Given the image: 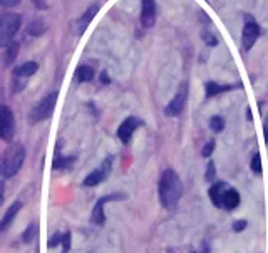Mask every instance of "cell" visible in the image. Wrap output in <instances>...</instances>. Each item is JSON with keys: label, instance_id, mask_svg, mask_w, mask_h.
Returning <instances> with one entry per match:
<instances>
[{"label": "cell", "instance_id": "obj_34", "mask_svg": "<svg viewBox=\"0 0 268 253\" xmlns=\"http://www.w3.org/2000/svg\"><path fill=\"white\" fill-rule=\"evenodd\" d=\"M2 200H4V183L0 181V203H2Z\"/></svg>", "mask_w": 268, "mask_h": 253}, {"label": "cell", "instance_id": "obj_3", "mask_svg": "<svg viewBox=\"0 0 268 253\" xmlns=\"http://www.w3.org/2000/svg\"><path fill=\"white\" fill-rule=\"evenodd\" d=\"M20 25H22V17L20 14H4L0 17V49L7 47L12 42L15 34L19 32Z\"/></svg>", "mask_w": 268, "mask_h": 253}, {"label": "cell", "instance_id": "obj_4", "mask_svg": "<svg viewBox=\"0 0 268 253\" xmlns=\"http://www.w3.org/2000/svg\"><path fill=\"white\" fill-rule=\"evenodd\" d=\"M57 96H59V91H52V92H49L44 99H40L37 104L32 107V111H30V114H29L30 121L40 122V121L49 119V117L54 114L55 104H57Z\"/></svg>", "mask_w": 268, "mask_h": 253}, {"label": "cell", "instance_id": "obj_27", "mask_svg": "<svg viewBox=\"0 0 268 253\" xmlns=\"http://www.w3.org/2000/svg\"><path fill=\"white\" fill-rule=\"evenodd\" d=\"M215 146H216V143H215V139H211V141H208L205 144V148H203V156L205 158H208V156H211V153H213V149H215Z\"/></svg>", "mask_w": 268, "mask_h": 253}, {"label": "cell", "instance_id": "obj_14", "mask_svg": "<svg viewBox=\"0 0 268 253\" xmlns=\"http://www.w3.org/2000/svg\"><path fill=\"white\" fill-rule=\"evenodd\" d=\"M240 205V193L235 188H226L225 193L221 195V208L235 210Z\"/></svg>", "mask_w": 268, "mask_h": 253}, {"label": "cell", "instance_id": "obj_22", "mask_svg": "<svg viewBox=\"0 0 268 253\" xmlns=\"http://www.w3.org/2000/svg\"><path fill=\"white\" fill-rule=\"evenodd\" d=\"M210 128H211V131L221 133L225 129V119L221 116H213L210 119Z\"/></svg>", "mask_w": 268, "mask_h": 253}, {"label": "cell", "instance_id": "obj_12", "mask_svg": "<svg viewBox=\"0 0 268 253\" xmlns=\"http://www.w3.org/2000/svg\"><path fill=\"white\" fill-rule=\"evenodd\" d=\"M156 2L154 0H141V25L151 29L156 24Z\"/></svg>", "mask_w": 268, "mask_h": 253}, {"label": "cell", "instance_id": "obj_5", "mask_svg": "<svg viewBox=\"0 0 268 253\" xmlns=\"http://www.w3.org/2000/svg\"><path fill=\"white\" fill-rule=\"evenodd\" d=\"M39 66L37 62H34V60H29V62H25L22 66L15 67L14 69V74H12V91L14 92H20L27 84V81L30 76H34L35 72H37Z\"/></svg>", "mask_w": 268, "mask_h": 253}, {"label": "cell", "instance_id": "obj_31", "mask_svg": "<svg viewBox=\"0 0 268 253\" xmlns=\"http://www.w3.org/2000/svg\"><path fill=\"white\" fill-rule=\"evenodd\" d=\"M203 37H205L206 42H208V45H216V44H218V40H216V37H213V35H210L208 32H206V34L203 35Z\"/></svg>", "mask_w": 268, "mask_h": 253}, {"label": "cell", "instance_id": "obj_24", "mask_svg": "<svg viewBox=\"0 0 268 253\" xmlns=\"http://www.w3.org/2000/svg\"><path fill=\"white\" fill-rule=\"evenodd\" d=\"M251 171H255V173H258V174H261V156H260V153H255V156L251 158Z\"/></svg>", "mask_w": 268, "mask_h": 253}, {"label": "cell", "instance_id": "obj_21", "mask_svg": "<svg viewBox=\"0 0 268 253\" xmlns=\"http://www.w3.org/2000/svg\"><path fill=\"white\" fill-rule=\"evenodd\" d=\"M74 159H76V158H62V156H60V149L57 148V151H55L54 163H52V168H54V169L65 168V166H69V164L74 161Z\"/></svg>", "mask_w": 268, "mask_h": 253}, {"label": "cell", "instance_id": "obj_26", "mask_svg": "<svg viewBox=\"0 0 268 253\" xmlns=\"http://www.w3.org/2000/svg\"><path fill=\"white\" fill-rule=\"evenodd\" d=\"M60 245H62V253H69V250H71V233L69 231L62 233V241H60Z\"/></svg>", "mask_w": 268, "mask_h": 253}, {"label": "cell", "instance_id": "obj_25", "mask_svg": "<svg viewBox=\"0 0 268 253\" xmlns=\"http://www.w3.org/2000/svg\"><path fill=\"white\" fill-rule=\"evenodd\" d=\"M215 176H216L215 163L213 161H208V166H206V179H208V181H215Z\"/></svg>", "mask_w": 268, "mask_h": 253}, {"label": "cell", "instance_id": "obj_28", "mask_svg": "<svg viewBox=\"0 0 268 253\" xmlns=\"http://www.w3.org/2000/svg\"><path fill=\"white\" fill-rule=\"evenodd\" d=\"M60 241H62V233H55L54 236H50L49 238V248H54V246L60 245Z\"/></svg>", "mask_w": 268, "mask_h": 253}, {"label": "cell", "instance_id": "obj_7", "mask_svg": "<svg viewBox=\"0 0 268 253\" xmlns=\"http://www.w3.org/2000/svg\"><path fill=\"white\" fill-rule=\"evenodd\" d=\"M261 34V29L258 22L251 17V15H245V25H243V34H241V42H243L245 50H250L255 45V42L258 40Z\"/></svg>", "mask_w": 268, "mask_h": 253}, {"label": "cell", "instance_id": "obj_1", "mask_svg": "<svg viewBox=\"0 0 268 253\" xmlns=\"http://www.w3.org/2000/svg\"><path fill=\"white\" fill-rule=\"evenodd\" d=\"M159 201L166 210H174L183 196V183L174 169H164L159 178Z\"/></svg>", "mask_w": 268, "mask_h": 253}, {"label": "cell", "instance_id": "obj_9", "mask_svg": "<svg viewBox=\"0 0 268 253\" xmlns=\"http://www.w3.org/2000/svg\"><path fill=\"white\" fill-rule=\"evenodd\" d=\"M111 169H112V161H111V158H107L102 161V164L96 169V171L87 174L84 179V186H96V184L106 181L111 174Z\"/></svg>", "mask_w": 268, "mask_h": 253}, {"label": "cell", "instance_id": "obj_29", "mask_svg": "<svg viewBox=\"0 0 268 253\" xmlns=\"http://www.w3.org/2000/svg\"><path fill=\"white\" fill-rule=\"evenodd\" d=\"M246 228V221L245 220H238L233 223V230L236 231V233H240V231H243Z\"/></svg>", "mask_w": 268, "mask_h": 253}, {"label": "cell", "instance_id": "obj_18", "mask_svg": "<svg viewBox=\"0 0 268 253\" xmlns=\"http://www.w3.org/2000/svg\"><path fill=\"white\" fill-rule=\"evenodd\" d=\"M77 82H91L94 79V69L91 66H79L76 71Z\"/></svg>", "mask_w": 268, "mask_h": 253}, {"label": "cell", "instance_id": "obj_10", "mask_svg": "<svg viewBox=\"0 0 268 253\" xmlns=\"http://www.w3.org/2000/svg\"><path fill=\"white\" fill-rule=\"evenodd\" d=\"M186 96H188V89H186V84H184L181 89L178 91V94L169 101V104L164 107V114L169 117L181 114L184 109V104H186Z\"/></svg>", "mask_w": 268, "mask_h": 253}, {"label": "cell", "instance_id": "obj_17", "mask_svg": "<svg viewBox=\"0 0 268 253\" xmlns=\"http://www.w3.org/2000/svg\"><path fill=\"white\" fill-rule=\"evenodd\" d=\"M231 86H226V84H220V82H206V97H215V96H220L221 92H226L230 91Z\"/></svg>", "mask_w": 268, "mask_h": 253}, {"label": "cell", "instance_id": "obj_6", "mask_svg": "<svg viewBox=\"0 0 268 253\" xmlns=\"http://www.w3.org/2000/svg\"><path fill=\"white\" fill-rule=\"evenodd\" d=\"M15 134V117L9 106H0V139L10 143Z\"/></svg>", "mask_w": 268, "mask_h": 253}, {"label": "cell", "instance_id": "obj_20", "mask_svg": "<svg viewBox=\"0 0 268 253\" xmlns=\"http://www.w3.org/2000/svg\"><path fill=\"white\" fill-rule=\"evenodd\" d=\"M19 54V44L17 42H10L7 45V54H5V66H12L15 57Z\"/></svg>", "mask_w": 268, "mask_h": 253}, {"label": "cell", "instance_id": "obj_2", "mask_svg": "<svg viewBox=\"0 0 268 253\" xmlns=\"http://www.w3.org/2000/svg\"><path fill=\"white\" fill-rule=\"evenodd\" d=\"M25 159V149L22 144L15 143L10 144L7 151L4 153L2 161H0V174L4 178H12L19 173V169L22 168Z\"/></svg>", "mask_w": 268, "mask_h": 253}, {"label": "cell", "instance_id": "obj_15", "mask_svg": "<svg viewBox=\"0 0 268 253\" xmlns=\"http://www.w3.org/2000/svg\"><path fill=\"white\" fill-rule=\"evenodd\" d=\"M97 12H99V5H91V7L81 15V19L77 20V32H79V34L84 32V30L89 27L91 20L96 17Z\"/></svg>", "mask_w": 268, "mask_h": 253}, {"label": "cell", "instance_id": "obj_13", "mask_svg": "<svg viewBox=\"0 0 268 253\" xmlns=\"http://www.w3.org/2000/svg\"><path fill=\"white\" fill-rule=\"evenodd\" d=\"M20 208H22V201H15L14 205L9 206V210L5 211V215L2 216V220H0V233H4V231L12 225V221L15 220V216L19 215Z\"/></svg>", "mask_w": 268, "mask_h": 253}, {"label": "cell", "instance_id": "obj_19", "mask_svg": "<svg viewBox=\"0 0 268 253\" xmlns=\"http://www.w3.org/2000/svg\"><path fill=\"white\" fill-rule=\"evenodd\" d=\"M45 32V24L42 20H32L29 25H27V34L29 35H34V37H40Z\"/></svg>", "mask_w": 268, "mask_h": 253}, {"label": "cell", "instance_id": "obj_11", "mask_svg": "<svg viewBox=\"0 0 268 253\" xmlns=\"http://www.w3.org/2000/svg\"><path fill=\"white\" fill-rule=\"evenodd\" d=\"M141 124H143L141 119H138V117H134V116L124 119V122H121V126L117 128V138H119V141L122 144H129L134 131Z\"/></svg>", "mask_w": 268, "mask_h": 253}, {"label": "cell", "instance_id": "obj_8", "mask_svg": "<svg viewBox=\"0 0 268 253\" xmlns=\"http://www.w3.org/2000/svg\"><path fill=\"white\" fill-rule=\"evenodd\" d=\"M126 195H121V193H114V195H109V196H104V198H101L97 203L94 205V208H92V215H91V221L97 226H102L106 223V213H104V205L107 201H116V200H124Z\"/></svg>", "mask_w": 268, "mask_h": 253}, {"label": "cell", "instance_id": "obj_32", "mask_svg": "<svg viewBox=\"0 0 268 253\" xmlns=\"http://www.w3.org/2000/svg\"><path fill=\"white\" fill-rule=\"evenodd\" d=\"M109 76H107V72L104 71V72H102V74H101V82H102V84H109Z\"/></svg>", "mask_w": 268, "mask_h": 253}, {"label": "cell", "instance_id": "obj_23", "mask_svg": "<svg viewBox=\"0 0 268 253\" xmlns=\"http://www.w3.org/2000/svg\"><path fill=\"white\" fill-rule=\"evenodd\" d=\"M37 233H39L37 225H30L29 228L22 233V241H24V243H30V241H32L35 236H37Z\"/></svg>", "mask_w": 268, "mask_h": 253}, {"label": "cell", "instance_id": "obj_16", "mask_svg": "<svg viewBox=\"0 0 268 253\" xmlns=\"http://www.w3.org/2000/svg\"><path fill=\"white\" fill-rule=\"evenodd\" d=\"M226 188H228V184H226L225 181H218V183H213V184H211L208 195H210L211 203H213L216 208H221V195L225 193Z\"/></svg>", "mask_w": 268, "mask_h": 253}, {"label": "cell", "instance_id": "obj_30", "mask_svg": "<svg viewBox=\"0 0 268 253\" xmlns=\"http://www.w3.org/2000/svg\"><path fill=\"white\" fill-rule=\"evenodd\" d=\"M22 0H0V5L2 7H15V5H19Z\"/></svg>", "mask_w": 268, "mask_h": 253}, {"label": "cell", "instance_id": "obj_33", "mask_svg": "<svg viewBox=\"0 0 268 253\" xmlns=\"http://www.w3.org/2000/svg\"><path fill=\"white\" fill-rule=\"evenodd\" d=\"M32 2H34V5H35L37 9H45V7H47V5L42 2V0H32Z\"/></svg>", "mask_w": 268, "mask_h": 253}]
</instances>
